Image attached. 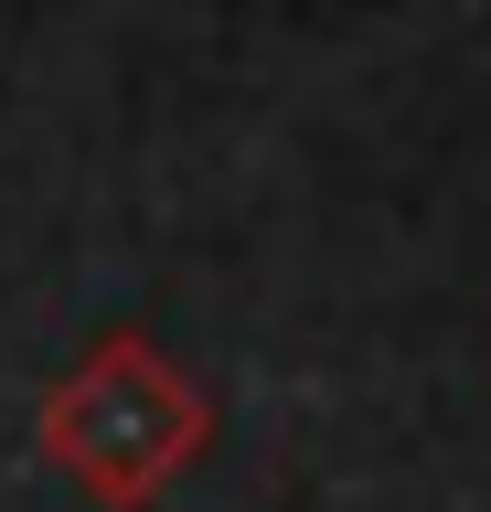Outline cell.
<instances>
[{
    "instance_id": "obj_1",
    "label": "cell",
    "mask_w": 491,
    "mask_h": 512,
    "mask_svg": "<svg viewBox=\"0 0 491 512\" xmlns=\"http://www.w3.org/2000/svg\"><path fill=\"white\" fill-rule=\"evenodd\" d=\"M203 438H214V406H203L150 342H129V331L97 342L54 395H43V459L75 470L107 512L161 502L171 480L203 459Z\"/></svg>"
}]
</instances>
